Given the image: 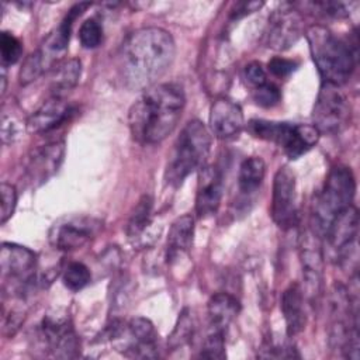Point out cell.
<instances>
[{
  "label": "cell",
  "mask_w": 360,
  "mask_h": 360,
  "mask_svg": "<svg viewBox=\"0 0 360 360\" xmlns=\"http://www.w3.org/2000/svg\"><path fill=\"white\" fill-rule=\"evenodd\" d=\"M176 44L169 31L143 27L131 32L120 49V75L129 90H146L155 86L172 66Z\"/></svg>",
  "instance_id": "1"
},
{
  "label": "cell",
  "mask_w": 360,
  "mask_h": 360,
  "mask_svg": "<svg viewBox=\"0 0 360 360\" xmlns=\"http://www.w3.org/2000/svg\"><path fill=\"white\" fill-rule=\"evenodd\" d=\"M184 105L180 84L162 83L146 89L129 108L128 124L134 139L142 145L162 142L176 129Z\"/></svg>",
  "instance_id": "2"
},
{
  "label": "cell",
  "mask_w": 360,
  "mask_h": 360,
  "mask_svg": "<svg viewBox=\"0 0 360 360\" xmlns=\"http://www.w3.org/2000/svg\"><path fill=\"white\" fill-rule=\"evenodd\" d=\"M305 37L322 83L345 84L356 66V49L319 24L309 25Z\"/></svg>",
  "instance_id": "3"
},
{
  "label": "cell",
  "mask_w": 360,
  "mask_h": 360,
  "mask_svg": "<svg viewBox=\"0 0 360 360\" xmlns=\"http://www.w3.org/2000/svg\"><path fill=\"white\" fill-rule=\"evenodd\" d=\"M210 148L208 128L198 120L188 121L176 138L169 155L165 170L166 183L174 188L181 186L188 174L204 166Z\"/></svg>",
  "instance_id": "4"
},
{
  "label": "cell",
  "mask_w": 360,
  "mask_h": 360,
  "mask_svg": "<svg viewBox=\"0 0 360 360\" xmlns=\"http://www.w3.org/2000/svg\"><path fill=\"white\" fill-rule=\"evenodd\" d=\"M356 181L350 167L335 166L312 202V231L322 238L338 214L354 200Z\"/></svg>",
  "instance_id": "5"
},
{
  "label": "cell",
  "mask_w": 360,
  "mask_h": 360,
  "mask_svg": "<svg viewBox=\"0 0 360 360\" xmlns=\"http://www.w3.org/2000/svg\"><path fill=\"white\" fill-rule=\"evenodd\" d=\"M37 255L21 245L3 242L0 249V273L3 288L22 294L35 280Z\"/></svg>",
  "instance_id": "6"
},
{
  "label": "cell",
  "mask_w": 360,
  "mask_h": 360,
  "mask_svg": "<svg viewBox=\"0 0 360 360\" xmlns=\"http://www.w3.org/2000/svg\"><path fill=\"white\" fill-rule=\"evenodd\" d=\"M103 229V221L91 215H65L56 219L49 231L48 240L56 250H75L87 245Z\"/></svg>",
  "instance_id": "7"
},
{
  "label": "cell",
  "mask_w": 360,
  "mask_h": 360,
  "mask_svg": "<svg viewBox=\"0 0 360 360\" xmlns=\"http://www.w3.org/2000/svg\"><path fill=\"white\" fill-rule=\"evenodd\" d=\"M312 120L319 134H338L347 125L350 104L338 86L322 83L314 104Z\"/></svg>",
  "instance_id": "8"
},
{
  "label": "cell",
  "mask_w": 360,
  "mask_h": 360,
  "mask_svg": "<svg viewBox=\"0 0 360 360\" xmlns=\"http://www.w3.org/2000/svg\"><path fill=\"white\" fill-rule=\"evenodd\" d=\"M270 214L281 229H290L297 222L295 174L288 166H281L274 174Z\"/></svg>",
  "instance_id": "9"
},
{
  "label": "cell",
  "mask_w": 360,
  "mask_h": 360,
  "mask_svg": "<svg viewBox=\"0 0 360 360\" xmlns=\"http://www.w3.org/2000/svg\"><path fill=\"white\" fill-rule=\"evenodd\" d=\"M65 142L56 141L38 146L30 152L24 166L25 180L38 187L48 181L60 167L65 159Z\"/></svg>",
  "instance_id": "10"
},
{
  "label": "cell",
  "mask_w": 360,
  "mask_h": 360,
  "mask_svg": "<svg viewBox=\"0 0 360 360\" xmlns=\"http://www.w3.org/2000/svg\"><path fill=\"white\" fill-rule=\"evenodd\" d=\"M302 34V20L290 4L276 10L267 25L266 45L276 51H284L294 45Z\"/></svg>",
  "instance_id": "11"
},
{
  "label": "cell",
  "mask_w": 360,
  "mask_h": 360,
  "mask_svg": "<svg viewBox=\"0 0 360 360\" xmlns=\"http://www.w3.org/2000/svg\"><path fill=\"white\" fill-rule=\"evenodd\" d=\"M319 236L314 232H305L301 240V264H302V292L311 300H316L322 290L323 256Z\"/></svg>",
  "instance_id": "12"
},
{
  "label": "cell",
  "mask_w": 360,
  "mask_h": 360,
  "mask_svg": "<svg viewBox=\"0 0 360 360\" xmlns=\"http://www.w3.org/2000/svg\"><path fill=\"white\" fill-rule=\"evenodd\" d=\"M359 231V211L352 204L330 222L325 238L328 245L336 253L339 260H346L352 253H356V239Z\"/></svg>",
  "instance_id": "13"
},
{
  "label": "cell",
  "mask_w": 360,
  "mask_h": 360,
  "mask_svg": "<svg viewBox=\"0 0 360 360\" xmlns=\"http://www.w3.org/2000/svg\"><path fill=\"white\" fill-rule=\"evenodd\" d=\"M41 338L53 357L70 359L77 356L79 339L69 319L45 316L41 328Z\"/></svg>",
  "instance_id": "14"
},
{
  "label": "cell",
  "mask_w": 360,
  "mask_h": 360,
  "mask_svg": "<svg viewBox=\"0 0 360 360\" xmlns=\"http://www.w3.org/2000/svg\"><path fill=\"white\" fill-rule=\"evenodd\" d=\"M224 193V174L215 165H204L198 173L195 212L200 218L217 214Z\"/></svg>",
  "instance_id": "15"
},
{
  "label": "cell",
  "mask_w": 360,
  "mask_h": 360,
  "mask_svg": "<svg viewBox=\"0 0 360 360\" xmlns=\"http://www.w3.org/2000/svg\"><path fill=\"white\" fill-rule=\"evenodd\" d=\"M125 332L129 339L124 340L125 346L121 350L128 357H158V332L153 323L142 316L132 318L125 325Z\"/></svg>",
  "instance_id": "16"
},
{
  "label": "cell",
  "mask_w": 360,
  "mask_h": 360,
  "mask_svg": "<svg viewBox=\"0 0 360 360\" xmlns=\"http://www.w3.org/2000/svg\"><path fill=\"white\" fill-rule=\"evenodd\" d=\"M243 128V112L238 103L226 97L217 98L210 108V129L218 139H231Z\"/></svg>",
  "instance_id": "17"
},
{
  "label": "cell",
  "mask_w": 360,
  "mask_h": 360,
  "mask_svg": "<svg viewBox=\"0 0 360 360\" xmlns=\"http://www.w3.org/2000/svg\"><path fill=\"white\" fill-rule=\"evenodd\" d=\"M73 108L65 97L51 96L28 118L27 128L34 134H46L69 120Z\"/></svg>",
  "instance_id": "18"
},
{
  "label": "cell",
  "mask_w": 360,
  "mask_h": 360,
  "mask_svg": "<svg viewBox=\"0 0 360 360\" xmlns=\"http://www.w3.org/2000/svg\"><path fill=\"white\" fill-rule=\"evenodd\" d=\"M248 129L255 138L273 142L277 146L283 148L287 156L294 146L295 124L267 120H250L248 124Z\"/></svg>",
  "instance_id": "19"
},
{
  "label": "cell",
  "mask_w": 360,
  "mask_h": 360,
  "mask_svg": "<svg viewBox=\"0 0 360 360\" xmlns=\"http://www.w3.org/2000/svg\"><path fill=\"white\" fill-rule=\"evenodd\" d=\"M305 295L300 284H290L281 295V312L285 322V330L290 338L298 335L305 326Z\"/></svg>",
  "instance_id": "20"
},
{
  "label": "cell",
  "mask_w": 360,
  "mask_h": 360,
  "mask_svg": "<svg viewBox=\"0 0 360 360\" xmlns=\"http://www.w3.org/2000/svg\"><path fill=\"white\" fill-rule=\"evenodd\" d=\"M240 309L239 301L228 292H217L214 294L207 305L208 323L211 330L224 332L238 315Z\"/></svg>",
  "instance_id": "21"
},
{
  "label": "cell",
  "mask_w": 360,
  "mask_h": 360,
  "mask_svg": "<svg viewBox=\"0 0 360 360\" xmlns=\"http://www.w3.org/2000/svg\"><path fill=\"white\" fill-rule=\"evenodd\" d=\"M194 238V218L190 214L177 217L169 229L167 236V262L190 250Z\"/></svg>",
  "instance_id": "22"
},
{
  "label": "cell",
  "mask_w": 360,
  "mask_h": 360,
  "mask_svg": "<svg viewBox=\"0 0 360 360\" xmlns=\"http://www.w3.org/2000/svg\"><path fill=\"white\" fill-rule=\"evenodd\" d=\"M82 73V63L79 59L72 58L62 60L53 68V76L51 83L52 96L65 97L79 83Z\"/></svg>",
  "instance_id": "23"
},
{
  "label": "cell",
  "mask_w": 360,
  "mask_h": 360,
  "mask_svg": "<svg viewBox=\"0 0 360 360\" xmlns=\"http://www.w3.org/2000/svg\"><path fill=\"white\" fill-rule=\"evenodd\" d=\"M266 174V163L259 156H250L245 159L239 166L238 173V188L242 195L255 194L264 179Z\"/></svg>",
  "instance_id": "24"
},
{
  "label": "cell",
  "mask_w": 360,
  "mask_h": 360,
  "mask_svg": "<svg viewBox=\"0 0 360 360\" xmlns=\"http://www.w3.org/2000/svg\"><path fill=\"white\" fill-rule=\"evenodd\" d=\"M152 207H153L152 197L149 194L142 195L138 204L135 205L127 225V235L129 239L141 238V235L149 226L152 219Z\"/></svg>",
  "instance_id": "25"
},
{
  "label": "cell",
  "mask_w": 360,
  "mask_h": 360,
  "mask_svg": "<svg viewBox=\"0 0 360 360\" xmlns=\"http://www.w3.org/2000/svg\"><path fill=\"white\" fill-rule=\"evenodd\" d=\"M91 280L90 270L86 264L80 262H72L69 263L62 274L63 285L70 291H79L84 288Z\"/></svg>",
  "instance_id": "26"
},
{
  "label": "cell",
  "mask_w": 360,
  "mask_h": 360,
  "mask_svg": "<svg viewBox=\"0 0 360 360\" xmlns=\"http://www.w3.org/2000/svg\"><path fill=\"white\" fill-rule=\"evenodd\" d=\"M193 336V319L190 316V311L186 308L179 315L177 323L169 336V346L173 349H177L186 343L190 342Z\"/></svg>",
  "instance_id": "27"
},
{
  "label": "cell",
  "mask_w": 360,
  "mask_h": 360,
  "mask_svg": "<svg viewBox=\"0 0 360 360\" xmlns=\"http://www.w3.org/2000/svg\"><path fill=\"white\" fill-rule=\"evenodd\" d=\"M0 53H1L3 68L8 65H14L22 55L21 41L11 32L3 31L0 37Z\"/></svg>",
  "instance_id": "28"
},
{
  "label": "cell",
  "mask_w": 360,
  "mask_h": 360,
  "mask_svg": "<svg viewBox=\"0 0 360 360\" xmlns=\"http://www.w3.org/2000/svg\"><path fill=\"white\" fill-rule=\"evenodd\" d=\"M79 41L83 48L93 49L103 42V27L96 18H87L79 28Z\"/></svg>",
  "instance_id": "29"
},
{
  "label": "cell",
  "mask_w": 360,
  "mask_h": 360,
  "mask_svg": "<svg viewBox=\"0 0 360 360\" xmlns=\"http://www.w3.org/2000/svg\"><path fill=\"white\" fill-rule=\"evenodd\" d=\"M224 332H218V330H211L208 333V336L205 338L201 352H200V357L202 359H218L222 360L226 357L225 353V338H224Z\"/></svg>",
  "instance_id": "30"
},
{
  "label": "cell",
  "mask_w": 360,
  "mask_h": 360,
  "mask_svg": "<svg viewBox=\"0 0 360 360\" xmlns=\"http://www.w3.org/2000/svg\"><path fill=\"white\" fill-rule=\"evenodd\" d=\"M253 100L260 107L271 108L281 101V91L274 83L266 82L264 84L253 89Z\"/></svg>",
  "instance_id": "31"
},
{
  "label": "cell",
  "mask_w": 360,
  "mask_h": 360,
  "mask_svg": "<svg viewBox=\"0 0 360 360\" xmlns=\"http://www.w3.org/2000/svg\"><path fill=\"white\" fill-rule=\"evenodd\" d=\"M1 212H0V224H6L14 214L17 205V191L15 187L8 183H1Z\"/></svg>",
  "instance_id": "32"
},
{
  "label": "cell",
  "mask_w": 360,
  "mask_h": 360,
  "mask_svg": "<svg viewBox=\"0 0 360 360\" xmlns=\"http://www.w3.org/2000/svg\"><path fill=\"white\" fill-rule=\"evenodd\" d=\"M245 80L255 87H259L267 82V73L260 62H250L243 69Z\"/></svg>",
  "instance_id": "33"
},
{
  "label": "cell",
  "mask_w": 360,
  "mask_h": 360,
  "mask_svg": "<svg viewBox=\"0 0 360 360\" xmlns=\"http://www.w3.org/2000/svg\"><path fill=\"white\" fill-rule=\"evenodd\" d=\"M262 352L259 353V357H276V359H290V357H298L300 354L295 353V349L291 345H276V343H269L267 346H263L260 349Z\"/></svg>",
  "instance_id": "34"
},
{
  "label": "cell",
  "mask_w": 360,
  "mask_h": 360,
  "mask_svg": "<svg viewBox=\"0 0 360 360\" xmlns=\"http://www.w3.org/2000/svg\"><path fill=\"white\" fill-rule=\"evenodd\" d=\"M269 72L276 76V77H287L288 75H291L295 68H297V62L291 60V59H285L281 56H274L273 59H270L269 65Z\"/></svg>",
  "instance_id": "35"
},
{
  "label": "cell",
  "mask_w": 360,
  "mask_h": 360,
  "mask_svg": "<svg viewBox=\"0 0 360 360\" xmlns=\"http://www.w3.org/2000/svg\"><path fill=\"white\" fill-rule=\"evenodd\" d=\"M314 6L321 8V11H323L326 15H330V17L342 18V17H347L349 15V7H347L346 3H340V1H319V3H314Z\"/></svg>",
  "instance_id": "36"
}]
</instances>
